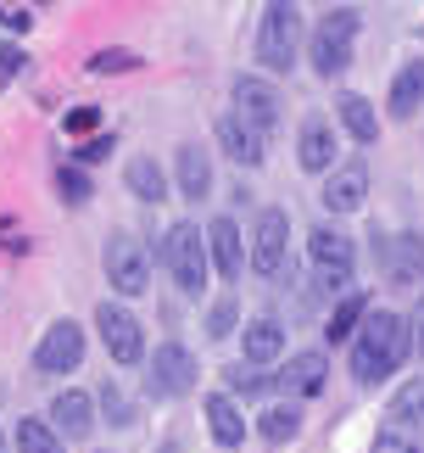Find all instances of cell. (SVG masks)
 I'll list each match as a JSON object with an SVG mask.
<instances>
[{
  "instance_id": "cell-1",
  "label": "cell",
  "mask_w": 424,
  "mask_h": 453,
  "mask_svg": "<svg viewBox=\"0 0 424 453\" xmlns=\"http://www.w3.org/2000/svg\"><path fill=\"white\" fill-rule=\"evenodd\" d=\"M408 353H413V325L391 308H368L363 330L352 336V375H358L363 387H375V380L397 375L402 364H408Z\"/></svg>"
},
{
  "instance_id": "cell-2",
  "label": "cell",
  "mask_w": 424,
  "mask_h": 453,
  "mask_svg": "<svg viewBox=\"0 0 424 453\" xmlns=\"http://www.w3.org/2000/svg\"><path fill=\"white\" fill-rule=\"evenodd\" d=\"M307 257H313V280H318L324 297L341 303L346 291H358L352 286V274H358V241H352L341 224H318L307 235Z\"/></svg>"
},
{
  "instance_id": "cell-3",
  "label": "cell",
  "mask_w": 424,
  "mask_h": 453,
  "mask_svg": "<svg viewBox=\"0 0 424 453\" xmlns=\"http://www.w3.org/2000/svg\"><path fill=\"white\" fill-rule=\"evenodd\" d=\"M163 264L173 274V286L185 291V297H201L207 280H212V252H207V230L201 224L179 219L173 230L163 235Z\"/></svg>"
},
{
  "instance_id": "cell-4",
  "label": "cell",
  "mask_w": 424,
  "mask_h": 453,
  "mask_svg": "<svg viewBox=\"0 0 424 453\" xmlns=\"http://www.w3.org/2000/svg\"><path fill=\"white\" fill-rule=\"evenodd\" d=\"M257 62H262V73H291L296 67V50H302V12L285 6V0H274V6H262L257 17Z\"/></svg>"
},
{
  "instance_id": "cell-5",
  "label": "cell",
  "mask_w": 424,
  "mask_h": 453,
  "mask_svg": "<svg viewBox=\"0 0 424 453\" xmlns=\"http://www.w3.org/2000/svg\"><path fill=\"white\" fill-rule=\"evenodd\" d=\"M246 269H252L257 280H291V274H296V264H291V213H285V207H262V213H257Z\"/></svg>"
},
{
  "instance_id": "cell-6",
  "label": "cell",
  "mask_w": 424,
  "mask_h": 453,
  "mask_svg": "<svg viewBox=\"0 0 424 453\" xmlns=\"http://www.w3.org/2000/svg\"><path fill=\"white\" fill-rule=\"evenodd\" d=\"M358 23H363V17L352 12V6H329L324 17H318V28H313V40H307V62H313L318 79H335V73H346V67H352Z\"/></svg>"
},
{
  "instance_id": "cell-7",
  "label": "cell",
  "mask_w": 424,
  "mask_h": 453,
  "mask_svg": "<svg viewBox=\"0 0 424 453\" xmlns=\"http://www.w3.org/2000/svg\"><path fill=\"white\" fill-rule=\"evenodd\" d=\"M101 269H106V286H112L117 297H146V291H151V252H146V241L129 235V230L106 235Z\"/></svg>"
},
{
  "instance_id": "cell-8",
  "label": "cell",
  "mask_w": 424,
  "mask_h": 453,
  "mask_svg": "<svg viewBox=\"0 0 424 453\" xmlns=\"http://www.w3.org/2000/svg\"><path fill=\"white\" fill-rule=\"evenodd\" d=\"M151 364V375H146V392L151 397H190L196 392V375H201V364H196V353H190L185 342H156V353L146 358Z\"/></svg>"
},
{
  "instance_id": "cell-9",
  "label": "cell",
  "mask_w": 424,
  "mask_h": 453,
  "mask_svg": "<svg viewBox=\"0 0 424 453\" xmlns=\"http://www.w3.org/2000/svg\"><path fill=\"white\" fill-rule=\"evenodd\" d=\"M95 330H101V347L112 353V364H123V370H134V364L146 358V325H140L123 303L106 297L95 308Z\"/></svg>"
},
{
  "instance_id": "cell-10",
  "label": "cell",
  "mask_w": 424,
  "mask_h": 453,
  "mask_svg": "<svg viewBox=\"0 0 424 453\" xmlns=\"http://www.w3.org/2000/svg\"><path fill=\"white\" fill-rule=\"evenodd\" d=\"M235 118H246L262 141H274L279 124H285V101L262 73H235Z\"/></svg>"
},
{
  "instance_id": "cell-11",
  "label": "cell",
  "mask_w": 424,
  "mask_h": 453,
  "mask_svg": "<svg viewBox=\"0 0 424 453\" xmlns=\"http://www.w3.org/2000/svg\"><path fill=\"white\" fill-rule=\"evenodd\" d=\"M375 264L385 269V280H391L397 291H419L424 286V235L419 230H402L391 241H380V247H375Z\"/></svg>"
},
{
  "instance_id": "cell-12",
  "label": "cell",
  "mask_w": 424,
  "mask_h": 453,
  "mask_svg": "<svg viewBox=\"0 0 424 453\" xmlns=\"http://www.w3.org/2000/svg\"><path fill=\"white\" fill-rule=\"evenodd\" d=\"M79 364H84V325H73V319L45 325L40 347H34V370L40 375H73Z\"/></svg>"
},
{
  "instance_id": "cell-13",
  "label": "cell",
  "mask_w": 424,
  "mask_h": 453,
  "mask_svg": "<svg viewBox=\"0 0 424 453\" xmlns=\"http://www.w3.org/2000/svg\"><path fill=\"white\" fill-rule=\"evenodd\" d=\"M296 163H302L307 173H324V180L341 168V141H335V124L324 112L302 118V129H296Z\"/></svg>"
},
{
  "instance_id": "cell-14",
  "label": "cell",
  "mask_w": 424,
  "mask_h": 453,
  "mask_svg": "<svg viewBox=\"0 0 424 453\" xmlns=\"http://www.w3.org/2000/svg\"><path fill=\"white\" fill-rule=\"evenodd\" d=\"M274 387L291 397V403H302V397H318L329 387V358L318 353V347H307V353H291L285 370L274 375Z\"/></svg>"
},
{
  "instance_id": "cell-15",
  "label": "cell",
  "mask_w": 424,
  "mask_h": 453,
  "mask_svg": "<svg viewBox=\"0 0 424 453\" xmlns=\"http://www.w3.org/2000/svg\"><path fill=\"white\" fill-rule=\"evenodd\" d=\"M318 202L329 207L335 219H346V213H363V202H368V163H358V157H352V163H341L324 180V190H318Z\"/></svg>"
},
{
  "instance_id": "cell-16",
  "label": "cell",
  "mask_w": 424,
  "mask_h": 453,
  "mask_svg": "<svg viewBox=\"0 0 424 453\" xmlns=\"http://www.w3.org/2000/svg\"><path fill=\"white\" fill-rule=\"evenodd\" d=\"M50 426H57L62 442H84L95 431V397L79 392V387L57 392V397H50Z\"/></svg>"
},
{
  "instance_id": "cell-17",
  "label": "cell",
  "mask_w": 424,
  "mask_h": 453,
  "mask_svg": "<svg viewBox=\"0 0 424 453\" xmlns=\"http://www.w3.org/2000/svg\"><path fill=\"white\" fill-rule=\"evenodd\" d=\"M207 252H212V269H218L223 280H240L246 274V235L229 213L207 224Z\"/></svg>"
},
{
  "instance_id": "cell-18",
  "label": "cell",
  "mask_w": 424,
  "mask_h": 453,
  "mask_svg": "<svg viewBox=\"0 0 424 453\" xmlns=\"http://www.w3.org/2000/svg\"><path fill=\"white\" fill-rule=\"evenodd\" d=\"M279 353H285V325L274 319V313H257V319L240 325V364H274Z\"/></svg>"
},
{
  "instance_id": "cell-19",
  "label": "cell",
  "mask_w": 424,
  "mask_h": 453,
  "mask_svg": "<svg viewBox=\"0 0 424 453\" xmlns=\"http://www.w3.org/2000/svg\"><path fill=\"white\" fill-rule=\"evenodd\" d=\"M218 146H223V157H235L240 168H262V163H269V141H262L246 118H235V112L218 118Z\"/></svg>"
},
{
  "instance_id": "cell-20",
  "label": "cell",
  "mask_w": 424,
  "mask_h": 453,
  "mask_svg": "<svg viewBox=\"0 0 424 453\" xmlns=\"http://www.w3.org/2000/svg\"><path fill=\"white\" fill-rule=\"evenodd\" d=\"M201 414H207L212 442H218L223 453H235V448L246 442V414H240V403H235L229 392H207V397H201Z\"/></svg>"
},
{
  "instance_id": "cell-21",
  "label": "cell",
  "mask_w": 424,
  "mask_h": 453,
  "mask_svg": "<svg viewBox=\"0 0 424 453\" xmlns=\"http://www.w3.org/2000/svg\"><path fill=\"white\" fill-rule=\"evenodd\" d=\"M335 124H341L358 146H375V141H380V112H375V101L358 96V90L335 96Z\"/></svg>"
},
{
  "instance_id": "cell-22",
  "label": "cell",
  "mask_w": 424,
  "mask_h": 453,
  "mask_svg": "<svg viewBox=\"0 0 424 453\" xmlns=\"http://www.w3.org/2000/svg\"><path fill=\"white\" fill-rule=\"evenodd\" d=\"M173 180H179V196H185V202L212 196V151L179 146V151H173Z\"/></svg>"
},
{
  "instance_id": "cell-23",
  "label": "cell",
  "mask_w": 424,
  "mask_h": 453,
  "mask_svg": "<svg viewBox=\"0 0 424 453\" xmlns=\"http://www.w3.org/2000/svg\"><path fill=\"white\" fill-rule=\"evenodd\" d=\"M419 107H424V62H402L397 79H391V96H385V112L397 124H413Z\"/></svg>"
},
{
  "instance_id": "cell-24",
  "label": "cell",
  "mask_w": 424,
  "mask_h": 453,
  "mask_svg": "<svg viewBox=\"0 0 424 453\" xmlns=\"http://www.w3.org/2000/svg\"><path fill=\"white\" fill-rule=\"evenodd\" d=\"M123 185H129L134 202H168V173H163V163H156V157H129Z\"/></svg>"
},
{
  "instance_id": "cell-25",
  "label": "cell",
  "mask_w": 424,
  "mask_h": 453,
  "mask_svg": "<svg viewBox=\"0 0 424 453\" xmlns=\"http://www.w3.org/2000/svg\"><path fill=\"white\" fill-rule=\"evenodd\" d=\"M257 437L274 442V448L296 442V437H302V403H291V397H285V403H269L257 414Z\"/></svg>"
},
{
  "instance_id": "cell-26",
  "label": "cell",
  "mask_w": 424,
  "mask_h": 453,
  "mask_svg": "<svg viewBox=\"0 0 424 453\" xmlns=\"http://www.w3.org/2000/svg\"><path fill=\"white\" fill-rule=\"evenodd\" d=\"M368 308H375V303H368V291H346V297L329 308V319H324V336H329V342H352V336L363 330Z\"/></svg>"
},
{
  "instance_id": "cell-27",
  "label": "cell",
  "mask_w": 424,
  "mask_h": 453,
  "mask_svg": "<svg viewBox=\"0 0 424 453\" xmlns=\"http://www.w3.org/2000/svg\"><path fill=\"white\" fill-rule=\"evenodd\" d=\"M419 448H424L419 426H408V420H380L375 442H368V453H419Z\"/></svg>"
},
{
  "instance_id": "cell-28",
  "label": "cell",
  "mask_w": 424,
  "mask_h": 453,
  "mask_svg": "<svg viewBox=\"0 0 424 453\" xmlns=\"http://www.w3.org/2000/svg\"><path fill=\"white\" fill-rule=\"evenodd\" d=\"M17 453H67L50 420H17Z\"/></svg>"
},
{
  "instance_id": "cell-29",
  "label": "cell",
  "mask_w": 424,
  "mask_h": 453,
  "mask_svg": "<svg viewBox=\"0 0 424 453\" xmlns=\"http://www.w3.org/2000/svg\"><path fill=\"white\" fill-rule=\"evenodd\" d=\"M269 387H274V375H262L257 364H229L223 370V392L229 397H262Z\"/></svg>"
},
{
  "instance_id": "cell-30",
  "label": "cell",
  "mask_w": 424,
  "mask_h": 453,
  "mask_svg": "<svg viewBox=\"0 0 424 453\" xmlns=\"http://www.w3.org/2000/svg\"><path fill=\"white\" fill-rule=\"evenodd\" d=\"M391 420H408V426H424V375L402 380L397 397H391Z\"/></svg>"
},
{
  "instance_id": "cell-31",
  "label": "cell",
  "mask_w": 424,
  "mask_h": 453,
  "mask_svg": "<svg viewBox=\"0 0 424 453\" xmlns=\"http://www.w3.org/2000/svg\"><path fill=\"white\" fill-rule=\"evenodd\" d=\"M207 336L223 342V336H240V303L235 297H218L207 308Z\"/></svg>"
},
{
  "instance_id": "cell-32",
  "label": "cell",
  "mask_w": 424,
  "mask_h": 453,
  "mask_svg": "<svg viewBox=\"0 0 424 453\" xmlns=\"http://www.w3.org/2000/svg\"><path fill=\"white\" fill-rule=\"evenodd\" d=\"M57 190H62V202H73V207H84V202L95 196L90 173H84V168H73V163H62V168H57Z\"/></svg>"
},
{
  "instance_id": "cell-33",
  "label": "cell",
  "mask_w": 424,
  "mask_h": 453,
  "mask_svg": "<svg viewBox=\"0 0 424 453\" xmlns=\"http://www.w3.org/2000/svg\"><path fill=\"white\" fill-rule=\"evenodd\" d=\"M101 409H106V420H112L117 431H129V426L140 420V414H134V403L123 397V387H117V380H106V387H101Z\"/></svg>"
},
{
  "instance_id": "cell-34",
  "label": "cell",
  "mask_w": 424,
  "mask_h": 453,
  "mask_svg": "<svg viewBox=\"0 0 424 453\" xmlns=\"http://www.w3.org/2000/svg\"><path fill=\"white\" fill-rule=\"evenodd\" d=\"M134 67H140V57H134V50H123V45L95 50V57H90V73H134Z\"/></svg>"
},
{
  "instance_id": "cell-35",
  "label": "cell",
  "mask_w": 424,
  "mask_h": 453,
  "mask_svg": "<svg viewBox=\"0 0 424 453\" xmlns=\"http://www.w3.org/2000/svg\"><path fill=\"white\" fill-rule=\"evenodd\" d=\"M101 124V112L95 107H79V112H67V134H90Z\"/></svg>"
},
{
  "instance_id": "cell-36",
  "label": "cell",
  "mask_w": 424,
  "mask_h": 453,
  "mask_svg": "<svg viewBox=\"0 0 424 453\" xmlns=\"http://www.w3.org/2000/svg\"><path fill=\"white\" fill-rule=\"evenodd\" d=\"M23 62H28V57H23L17 45H0V79H11V73H17Z\"/></svg>"
},
{
  "instance_id": "cell-37",
  "label": "cell",
  "mask_w": 424,
  "mask_h": 453,
  "mask_svg": "<svg viewBox=\"0 0 424 453\" xmlns=\"http://www.w3.org/2000/svg\"><path fill=\"white\" fill-rule=\"evenodd\" d=\"M0 23H6L11 34H17V28L28 34V23H34V17H28V12H17V6H0Z\"/></svg>"
},
{
  "instance_id": "cell-38",
  "label": "cell",
  "mask_w": 424,
  "mask_h": 453,
  "mask_svg": "<svg viewBox=\"0 0 424 453\" xmlns=\"http://www.w3.org/2000/svg\"><path fill=\"white\" fill-rule=\"evenodd\" d=\"M106 151H112V141H84V146H79V163H101Z\"/></svg>"
},
{
  "instance_id": "cell-39",
  "label": "cell",
  "mask_w": 424,
  "mask_h": 453,
  "mask_svg": "<svg viewBox=\"0 0 424 453\" xmlns=\"http://www.w3.org/2000/svg\"><path fill=\"white\" fill-rule=\"evenodd\" d=\"M408 325H413V347L424 353V297H419V308H413V319H408Z\"/></svg>"
},
{
  "instance_id": "cell-40",
  "label": "cell",
  "mask_w": 424,
  "mask_h": 453,
  "mask_svg": "<svg viewBox=\"0 0 424 453\" xmlns=\"http://www.w3.org/2000/svg\"><path fill=\"white\" fill-rule=\"evenodd\" d=\"M156 453H179V442H173V437H168V442H163V448H156Z\"/></svg>"
},
{
  "instance_id": "cell-41",
  "label": "cell",
  "mask_w": 424,
  "mask_h": 453,
  "mask_svg": "<svg viewBox=\"0 0 424 453\" xmlns=\"http://www.w3.org/2000/svg\"><path fill=\"white\" fill-rule=\"evenodd\" d=\"M0 453H6V437H0Z\"/></svg>"
}]
</instances>
